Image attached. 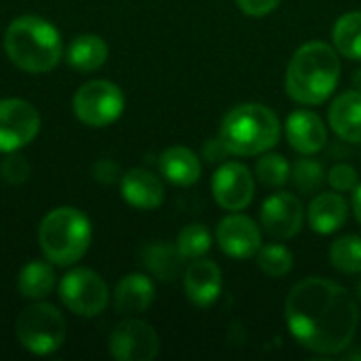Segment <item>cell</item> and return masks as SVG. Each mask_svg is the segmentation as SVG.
<instances>
[{"label": "cell", "instance_id": "cell-8", "mask_svg": "<svg viewBox=\"0 0 361 361\" xmlns=\"http://www.w3.org/2000/svg\"><path fill=\"white\" fill-rule=\"evenodd\" d=\"M59 298L68 311L80 317L99 315L110 300L106 281L91 269H74L59 281Z\"/></svg>", "mask_w": 361, "mask_h": 361}, {"label": "cell", "instance_id": "cell-7", "mask_svg": "<svg viewBox=\"0 0 361 361\" xmlns=\"http://www.w3.org/2000/svg\"><path fill=\"white\" fill-rule=\"evenodd\" d=\"M125 110V95L110 80H89L74 95V114L89 127H108Z\"/></svg>", "mask_w": 361, "mask_h": 361}, {"label": "cell", "instance_id": "cell-26", "mask_svg": "<svg viewBox=\"0 0 361 361\" xmlns=\"http://www.w3.org/2000/svg\"><path fill=\"white\" fill-rule=\"evenodd\" d=\"M256 262L264 275L273 279H281L294 269V254L283 243H267L258 250Z\"/></svg>", "mask_w": 361, "mask_h": 361}, {"label": "cell", "instance_id": "cell-16", "mask_svg": "<svg viewBox=\"0 0 361 361\" xmlns=\"http://www.w3.org/2000/svg\"><path fill=\"white\" fill-rule=\"evenodd\" d=\"M121 195L123 199L135 207V209H157L163 205L165 201V186L159 180V176H154L148 169H129L125 176H121Z\"/></svg>", "mask_w": 361, "mask_h": 361}, {"label": "cell", "instance_id": "cell-35", "mask_svg": "<svg viewBox=\"0 0 361 361\" xmlns=\"http://www.w3.org/2000/svg\"><path fill=\"white\" fill-rule=\"evenodd\" d=\"M351 205H353V214H355L357 222L361 224V184H357V188L353 190V201H351Z\"/></svg>", "mask_w": 361, "mask_h": 361}, {"label": "cell", "instance_id": "cell-29", "mask_svg": "<svg viewBox=\"0 0 361 361\" xmlns=\"http://www.w3.org/2000/svg\"><path fill=\"white\" fill-rule=\"evenodd\" d=\"M178 250L182 252V256L186 260H197L203 258L209 247H212V233L207 231V226L195 222V224H186L176 241Z\"/></svg>", "mask_w": 361, "mask_h": 361}, {"label": "cell", "instance_id": "cell-27", "mask_svg": "<svg viewBox=\"0 0 361 361\" xmlns=\"http://www.w3.org/2000/svg\"><path fill=\"white\" fill-rule=\"evenodd\" d=\"M292 173V165L283 154H275V152H262V157L256 161V169L254 176L256 180L267 186V188H279L290 180Z\"/></svg>", "mask_w": 361, "mask_h": 361}, {"label": "cell", "instance_id": "cell-32", "mask_svg": "<svg viewBox=\"0 0 361 361\" xmlns=\"http://www.w3.org/2000/svg\"><path fill=\"white\" fill-rule=\"evenodd\" d=\"M281 0H237V6L241 13L250 15V17H264L269 13H273L279 6Z\"/></svg>", "mask_w": 361, "mask_h": 361}, {"label": "cell", "instance_id": "cell-18", "mask_svg": "<svg viewBox=\"0 0 361 361\" xmlns=\"http://www.w3.org/2000/svg\"><path fill=\"white\" fill-rule=\"evenodd\" d=\"M154 300V283L148 275L129 273L125 275L114 290V311L118 315H140Z\"/></svg>", "mask_w": 361, "mask_h": 361}, {"label": "cell", "instance_id": "cell-5", "mask_svg": "<svg viewBox=\"0 0 361 361\" xmlns=\"http://www.w3.org/2000/svg\"><path fill=\"white\" fill-rule=\"evenodd\" d=\"M91 222L76 207H57L49 212L38 228V241L44 258L55 267L78 262L91 243Z\"/></svg>", "mask_w": 361, "mask_h": 361}, {"label": "cell", "instance_id": "cell-14", "mask_svg": "<svg viewBox=\"0 0 361 361\" xmlns=\"http://www.w3.org/2000/svg\"><path fill=\"white\" fill-rule=\"evenodd\" d=\"M222 286H224L222 271L214 260H207L203 256V258L190 260V264H186L184 292L195 307H201V309L212 307L220 298Z\"/></svg>", "mask_w": 361, "mask_h": 361}, {"label": "cell", "instance_id": "cell-22", "mask_svg": "<svg viewBox=\"0 0 361 361\" xmlns=\"http://www.w3.org/2000/svg\"><path fill=\"white\" fill-rule=\"evenodd\" d=\"M66 59L78 72H93V70H97V68H102L106 63V59H108V44H106L104 38H99L95 34L76 36L68 44Z\"/></svg>", "mask_w": 361, "mask_h": 361}, {"label": "cell", "instance_id": "cell-2", "mask_svg": "<svg viewBox=\"0 0 361 361\" xmlns=\"http://www.w3.org/2000/svg\"><path fill=\"white\" fill-rule=\"evenodd\" d=\"M338 80V51L324 40H311L298 47L286 70V91L302 106H319L328 102L336 91Z\"/></svg>", "mask_w": 361, "mask_h": 361}, {"label": "cell", "instance_id": "cell-34", "mask_svg": "<svg viewBox=\"0 0 361 361\" xmlns=\"http://www.w3.org/2000/svg\"><path fill=\"white\" fill-rule=\"evenodd\" d=\"M118 173H121L118 165L112 163V161H108V159H104V161H99V163L93 165V176H95V180H99V182H104V184L116 182Z\"/></svg>", "mask_w": 361, "mask_h": 361}, {"label": "cell", "instance_id": "cell-24", "mask_svg": "<svg viewBox=\"0 0 361 361\" xmlns=\"http://www.w3.org/2000/svg\"><path fill=\"white\" fill-rule=\"evenodd\" d=\"M332 40L338 55L353 61H361V11L345 13L343 17L336 19L332 30Z\"/></svg>", "mask_w": 361, "mask_h": 361}, {"label": "cell", "instance_id": "cell-33", "mask_svg": "<svg viewBox=\"0 0 361 361\" xmlns=\"http://www.w3.org/2000/svg\"><path fill=\"white\" fill-rule=\"evenodd\" d=\"M226 157H231V152H228V148L224 146V142L220 140V135L214 137V140H207V142L203 144V159H205L207 163H224Z\"/></svg>", "mask_w": 361, "mask_h": 361}, {"label": "cell", "instance_id": "cell-31", "mask_svg": "<svg viewBox=\"0 0 361 361\" xmlns=\"http://www.w3.org/2000/svg\"><path fill=\"white\" fill-rule=\"evenodd\" d=\"M0 171H2V176H4L6 182H11V184H21V182H25L27 176H30V165H27V161H25L21 154H17V152L13 154V152H11V157H6V161L2 163Z\"/></svg>", "mask_w": 361, "mask_h": 361}, {"label": "cell", "instance_id": "cell-3", "mask_svg": "<svg viewBox=\"0 0 361 361\" xmlns=\"http://www.w3.org/2000/svg\"><path fill=\"white\" fill-rule=\"evenodd\" d=\"M4 51L19 70L44 74L59 63L63 42L51 21L36 15H23L8 23L4 32Z\"/></svg>", "mask_w": 361, "mask_h": 361}, {"label": "cell", "instance_id": "cell-20", "mask_svg": "<svg viewBox=\"0 0 361 361\" xmlns=\"http://www.w3.org/2000/svg\"><path fill=\"white\" fill-rule=\"evenodd\" d=\"M161 176L173 186H192L201 178V161L195 150L186 146H171L159 159Z\"/></svg>", "mask_w": 361, "mask_h": 361}, {"label": "cell", "instance_id": "cell-12", "mask_svg": "<svg viewBox=\"0 0 361 361\" xmlns=\"http://www.w3.org/2000/svg\"><path fill=\"white\" fill-rule=\"evenodd\" d=\"M216 241L222 254L235 260H247L262 247L260 226L245 214L231 212L216 226Z\"/></svg>", "mask_w": 361, "mask_h": 361}, {"label": "cell", "instance_id": "cell-21", "mask_svg": "<svg viewBox=\"0 0 361 361\" xmlns=\"http://www.w3.org/2000/svg\"><path fill=\"white\" fill-rule=\"evenodd\" d=\"M142 260L150 275L159 281H176L178 277H184L186 271V258L182 256L178 245L165 241L146 245Z\"/></svg>", "mask_w": 361, "mask_h": 361}, {"label": "cell", "instance_id": "cell-30", "mask_svg": "<svg viewBox=\"0 0 361 361\" xmlns=\"http://www.w3.org/2000/svg\"><path fill=\"white\" fill-rule=\"evenodd\" d=\"M328 182L336 192H353L360 184V173L349 163H336L328 171Z\"/></svg>", "mask_w": 361, "mask_h": 361}, {"label": "cell", "instance_id": "cell-4", "mask_svg": "<svg viewBox=\"0 0 361 361\" xmlns=\"http://www.w3.org/2000/svg\"><path fill=\"white\" fill-rule=\"evenodd\" d=\"M218 135L233 157H258L279 142L281 125L269 106L241 104L226 112Z\"/></svg>", "mask_w": 361, "mask_h": 361}, {"label": "cell", "instance_id": "cell-36", "mask_svg": "<svg viewBox=\"0 0 361 361\" xmlns=\"http://www.w3.org/2000/svg\"><path fill=\"white\" fill-rule=\"evenodd\" d=\"M351 80H353V87H355L357 91H361V68H357V70L353 72Z\"/></svg>", "mask_w": 361, "mask_h": 361}, {"label": "cell", "instance_id": "cell-19", "mask_svg": "<svg viewBox=\"0 0 361 361\" xmlns=\"http://www.w3.org/2000/svg\"><path fill=\"white\" fill-rule=\"evenodd\" d=\"M328 123L341 140L361 144V91L341 93L330 106Z\"/></svg>", "mask_w": 361, "mask_h": 361}, {"label": "cell", "instance_id": "cell-28", "mask_svg": "<svg viewBox=\"0 0 361 361\" xmlns=\"http://www.w3.org/2000/svg\"><path fill=\"white\" fill-rule=\"evenodd\" d=\"M290 180L294 182V186L300 195H313L326 182V171H324V165L319 161L302 154V159H298L294 163Z\"/></svg>", "mask_w": 361, "mask_h": 361}, {"label": "cell", "instance_id": "cell-15", "mask_svg": "<svg viewBox=\"0 0 361 361\" xmlns=\"http://www.w3.org/2000/svg\"><path fill=\"white\" fill-rule=\"evenodd\" d=\"M286 137L298 154H317L328 144V129L322 116L313 110H294L286 121Z\"/></svg>", "mask_w": 361, "mask_h": 361}, {"label": "cell", "instance_id": "cell-17", "mask_svg": "<svg viewBox=\"0 0 361 361\" xmlns=\"http://www.w3.org/2000/svg\"><path fill=\"white\" fill-rule=\"evenodd\" d=\"M349 203L341 192H319L307 207V220L317 235H332L345 226Z\"/></svg>", "mask_w": 361, "mask_h": 361}, {"label": "cell", "instance_id": "cell-25", "mask_svg": "<svg viewBox=\"0 0 361 361\" xmlns=\"http://www.w3.org/2000/svg\"><path fill=\"white\" fill-rule=\"evenodd\" d=\"M330 262L336 271L347 275H360L361 273V237L357 235H345L338 237L330 245Z\"/></svg>", "mask_w": 361, "mask_h": 361}, {"label": "cell", "instance_id": "cell-1", "mask_svg": "<svg viewBox=\"0 0 361 361\" xmlns=\"http://www.w3.org/2000/svg\"><path fill=\"white\" fill-rule=\"evenodd\" d=\"M286 324L300 347L313 353L336 355L353 343L360 326V309L351 292L341 283L309 277L290 290Z\"/></svg>", "mask_w": 361, "mask_h": 361}, {"label": "cell", "instance_id": "cell-9", "mask_svg": "<svg viewBox=\"0 0 361 361\" xmlns=\"http://www.w3.org/2000/svg\"><path fill=\"white\" fill-rule=\"evenodd\" d=\"M40 129L38 110L19 97L0 99V152H17L27 146Z\"/></svg>", "mask_w": 361, "mask_h": 361}, {"label": "cell", "instance_id": "cell-37", "mask_svg": "<svg viewBox=\"0 0 361 361\" xmlns=\"http://www.w3.org/2000/svg\"><path fill=\"white\" fill-rule=\"evenodd\" d=\"M357 296H360V300H361V281H360V286H357Z\"/></svg>", "mask_w": 361, "mask_h": 361}, {"label": "cell", "instance_id": "cell-6", "mask_svg": "<svg viewBox=\"0 0 361 361\" xmlns=\"http://www.w3.org/2000/svg\"><path fill=\"white\" fill-rule=\"evenodd\" d=\"M15 334L25 351L34 355H49L55 353L66 341V319L57 307L36 302L17 315Z\"/></svg>", "mask_w": 361, "mask_h": 361}, {"label": "cell", "instance_id": "cell-10", "mask_svg": "<svg viewBox=\"0 0 361 361\" xmlns=\"http://www.w3.org/2000/svg\"><path fill=\"white\" fill-rule=\"evenodd\" d=\"M212 192L222 209L241 212L254 201L256 176L239 161H224L212 178Z\"/></svg>", "mask_w": 361, "mask_h": 361}, {"label": "cell", "instance_id": "cell-11", "mask_svg": "<svg viewBox=\"0 0 361 361\" xmlns=\"http://www.w3.org/2000/svg\"><path fill=\"white\" fill-rule=\"evenodd\" d=\"M110 355L118 361H150L159 355L161 343L154 328L142 319L121 322L108 341Z\"/></svg>", "mask_w": 361, "mask_h": 361}, {"label": "cell", "instance_id": "cell-13", "mask_svg": "<svg viewBox=\"0 0 361 361\" xmlns=\"http://www.w3.org/2000/svg\"><path fill=\"white\" fill-rule=\"evenodd\" d=\"M260 224L275 241L296 237L305 224V207L292 192H275L260 207Z\"/></svg>", "mask_w": 361, "mask_h": 361}, {"label": "cell", "instance_id": "cell-23", "mask_svg": "<svg viewBox=\"0 0 361 361\" xmlns=\"http://www.w3.org/2000/svg\"><path fill=\"white\" fill-rule=\"evenodd\" d=\"M17 288H19L21 296L27 300L47 298L55 288V271H53L51 262H44V260L27 262L17 277Z\"/></svg>", "mask_w": 361, "mask_h": 361}]
</instances>
